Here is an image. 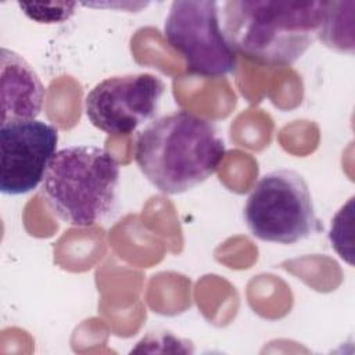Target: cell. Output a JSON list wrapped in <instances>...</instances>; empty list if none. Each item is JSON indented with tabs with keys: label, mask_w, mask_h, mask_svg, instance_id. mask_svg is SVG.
<instances>
[{
	"label": "cell",
	"mask_w": 355,
	"mask_h": 355,
	"mask_svg": "<svg viewBox=\"0 0 355 355\" xmlns=\"http://www.w3.org/2000/svg\"><path fill=\"white\" fill-rule=\"evenodd\" d=\"M226 155L212 121L186 110L155 118L137 136L135 161L161 193H186L211 178Z\"/></svg>",
	"instance_id": "cell-1"
},
{
	"label": "cell",
	"mask_w": 355,
	"mask_h": 355,
	"mask_svg": "<svg viewBox=\"0 0 355 355\" xmlns=\"http://www.w3.org/2000/svg\"><path fill=\"white\" fill-rule=\"evenodd\" d=\"M331 1H245L223 4V33L244 58L293 65L319 39Z\"/></svg>",
	"instance_id": "cell-2"
},
{
	"label": "cell",
	"mask_w": 355,
	"mask_h": 355,
	"mask_svg": "<svg viewBox=\"0 0 355 355\" xmlns=\"http://www.w3.org/2000/svg\"><path fill=\"white\" fill-rule=\"evenodd\" d=\"M121 169L116 158L96 146L58 150L43 180V194L53 212L79 227L104 220L118 197Z\"/></svg>",
	"instance_id": "cell-3"
},
{
	"label": "cell",
	"mask_w": 355,
	"mask_h": 355,
	"mask_svg": "<svg viewBox=\"0 0 355 355\" xmlns=\"http://www.w3.org/2000/svg\"><path fill=\"white\" fill-rule=\"evenodd\" d=\"M243 216L254 237L276 244H295L322 229L309 186L293 169L261 176L247 197Z\"/></svg>",
	"instance_id": "cell-4"
},
{
	"label": "cell",
	"mask_w": 355,
	"mask_h": 355,
	"mask_svg": "<svg viewBox=\"0 0 355 355\" xmlns=\"http://www.w3.org/2000/svg\"><path fill=\"white\" fill-rule=\"evenodd\" d=\"M218 1H173L164 24L168 44L183 58L190 75L222 78L234 72L237 54L220 28Z\"/></svg>",
	"instance_id": "cell-5"
},
{
	"label": "cell",
	"mask_w": 355,
	"mask_h": 355,
	"mask_svg": "<svg viewBox=\"0 0 355 355\" xmlns=\"http://www.w3.org/2000/svg\"><path fill=\"white\" fill-rule=\"evenodd\" d=\"M164 93L165 83L153 73L110 76L87 93L85 110L94 128L126 136L154 118Z\"/></svg>",
	"instance_id": "cell-6"
},
{
	"label": "cell",
	"mask_w": 355,
	"mask_h": 355,
	"mask_svg": "<svg viewBox=\"0 0 355 355\" xmlns=\"http://www.w3.org/2000/svg\"><path fill=\"white\" fill-rule=\"evenodd\" d=\"M58 130L39 119L0 123V191L21 196L36 189L57 153Z\"/></svg>",
	"instance_id": "cell-7"
},
{
	"label": "cell",
	"mask_w": 355,
	"mask_h": 355,
	"mask_svg": "<svg viewBox=\"0 0 355 355\" xmlns=\"http://www.w3.org/2000/svg\"><path fill=\"white\" fill-rule=\"evenodd\" d=\"M46 90L33 68L17 53L1 49V122L36 119Z\"/></svg>",
	"instance_id": "cell-8"
}]
</instances>
